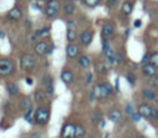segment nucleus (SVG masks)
Wrapping results in <instances>:
<instances>
[{
	"label": "nucleus",
	"instance_id": "obj_12",
	"mask_svg": "<svg viewBox=\"0 0 158 138\" xmlns=\"http://www.w3.org/2000/svg\"><path fill=\"white\" fill-rule=\"evenodd\" d=\"M121 117H122V113H121V111L117 110V108H114V110H111V111L109 112V120H110L111 122H114V123H117V122L121 120Z\"/></svg>",
	"mask_w": 158,
	"mask_h": 138
},
{
	"label": "nucleus",
	"instance_id": "obj_13",
	"mask_svg": "<svg viewBox=\"0 0 158 138\" xmlns=\"http://www.w3.org/2000/svg\"><path fill=\"white\" fill-rule=\"evenodd\" d=\"M7 16L11 18V20H20V18H22V11H21V9H19V7H12L10 11H9V14H7Z\"/></svg>",
	"mask_w": 158,
	"mask_h": 138
},
{
	"label": "nucleus",
	"instance_id": "obj_19",
	"mask_svg": "<svg viewBox=\"0 0 158 138\" xmlns=\"http://www.w3.org/2000/svg\"><path fill=\"white\" fill-rule=\"evenodd\" d=\"M21 106H22V108H23L26 112L30 111V110H32V104H31L30 99H27V97H23V99L21 100Z\"/></svg>",
	"mask_w": 158,
	"mask_h": 138
},
{
	"label": "nucleus",
	"instance_id": "obj_44",
	"mask_svg": "<svg viewBox=\"0 0 158 138\" xmlns=\"http://www.w3.org/2000/svg\"><path fill=\"white\" fill-rule=\"evenodd\" d=\"M100 126H101V127H104V126H105V122H104V121H101V122H100Z\"/></svg>",
	"mask_w": 158,
	"mask_h": 138
},
{
	"label": "nucleus",
	"instance_id": "obj_23",
	"mask_svg": "<svg viewBox=\"0 0 158 138\" xmlns=\"http://www.w3.org/2000/svg\"><path fill=\"white\" fill-rule=\"evenodd\" d=\"M75 38H77L75 30L74 28H68V31H67V39H68V42H73Z\"/></svg>",
	"mask_w": 158,
	"mask_h": 138
},
{
	"label": "nucleus",
	"instance_id": "obj_4",
	"mask_svg": "<svg viewBox=\"0 0 158 138\" xmlns=\"http://www.w3.org/2000/svg\"><path fill=\"white\" fill-rule=\"evenodd\" d=\"M35 67V58L31 54H23L21 57V68L23 70H31Z\"/></svg>",
	"mask_w": 158,
	"mask_h": 138
},
{
	"label": "nucleus",
	"instance_id": "obj_28",
	"mask_svg": "<svg viewBox=\"0 0 158 138\" xmlns=\"http://www.w3.org/2000/svg\"><path fill=\"white\" fill-rule=\"evenodd\" d=\"M84 1V4L86 5V6H89V7H95L96 5H99V2H100V0H83Z\"/></svg>",
	"mask_w": 158,
	"mask_h": 138
},
{
	"label": "nucleus",
	"instance_id": "obj_22",
	"mask_svg": "<svg viewBox=\"0 0 158 138\" xmlns=\"http://www.w3.org/2000/svg\"><path fill=\"white\" fill-rule=\"evenodd\" d=\"M79 64H80L83 68H89V65H90V59H89V57H86V55L79 57Z\"/></svg>",
	"mask_w": 158,
	"mask_h": 138
},
{
	"label": "nucleus",
	"instance_id": "obj_2",
	"mask_svg": "<svg viewBox=\"0 0 158 138\" xmlns=\"http://www.w3.org/2000/svg\"><path fill=\"white\" fill-rule=\"evenodd\" d=\"M59 6L60 5H59L58 0H49L47 2V5H46V9H44L46 15L48 17H54L58 14V11H59Z\"/></svg>",
	"mask_w": 158,
	"mask_h": 138
},
{
	"label": "nucleus",
	"instance_id": "obj_21",
	"mask_svg": "<svg viewBox=\"0 0 158 138\" xmlns=\"http://www.w3.org/2000/svg\"><path fill=\"white\" fill-rule=\"evenodd\" d=\"M90 117H91V121L93 122H101L102 120V115H101V112L100 111H93L91 113H90Z\"/></svg>",
	"mask_w": 158,
	"mask_h": 138
},
{
	"label": "nucleus",
	"instance_id": "obj_41",
	"mask_svg": "<svg viewBox=\"0 0 158 138\" xmlns=\"http://www.w3.org/2000/svg\"><path fill=\"white\" fill-rule=\"evenodd\" d=\"M116 2H117V0H107V5H110V6L115 5Z\"/></svg>",
	"mask_w": 158,
	"mask_h": 138
},
{
	"label": "nucleus",
	"instance_id": "obj_8",
	"mask_svg": "<svg viewBox=\"0 0 158 138\" xmlns=\"http://www.w3.org/2000/svg\"><path fill=\"white\" fill-rule=\"evenodd\" d=\"M143 73L147 75V76H156L157 73H158V68L156 65H153L152 63H148L146 65H143Z\"/></svg>",
	"mask_w": 158,
	"mask_h": 138
},
{
	"label": "nucleus",
	"instance_id": "obj_24",
	"mask_svg": "<svg viewBox=\"0 0 158 138\" xmlns=\"http://www.w3.org/2000/svg\"><path fill=\"white\" fill-rule=\"evenodd\" d=\"M74 10H75V6H74L72 2H67V4L64 5V11H65V14L72 15V14L74 12Z\"/></svg>",
	"mask_w": 158,
	"mask_h": 138
},
{
	"label": "nucleus",
	"instance_id": "obj_6",
	"mask_svg": "<svg viewBox=\"0 0 158 138\" xmlns=\"http://www.w3.org/2000/svg\"><path fill=\"white\" fill-rule=\"evenodd\" d=\"M62 137L63 138H74L75 137V126L72 123L64 124L62 129Z\"/></svg>",
	"mask_w": 158,
	"mask_h": 138
},
{
	"label": "nucleus",
	"instance_id": "obj_42",
	"mask_svg": "<svg viewBox=\"0 0 158 138\" xmlns=\"http://www.w3.org/2000/svg\"><path fill=\"white\" fill-rule=\"evenodd\" d=\"M26 83H27V84H30V85H31V84H32V83H33V81H32V79H31V78H28V76H27V78H26Z\"/></svg>",
	"mask_w": 158,
	"mask_h": 138
},
{
	"label": "nucleus",
	"instance_id": "obj_43",
	"mask_svg": "<svg viewBox=\"0 0 158 138\" xmlns=\"http://www.w3.org/2000/svg\"><path fill=\"white\" fill-rule=\"evenodd\" d=\"M154 101H156V102H157V104H158V92H157V94H156V99H154Z\"/></svg>",
	"mask_w": 158,
	"mask_h": 138
},
{
	"label": "nucleus",
	"instance_id": "obj_32",
	"mask_svg": "<svg viewBox=\"0 0 158 138\" xmlns=\"http://www.w3.org/2000/svg\"><path fill=\"white\" fill-rule=\"evenodd\" d=\"M131 117H132V120H133V121H136V122H137V121H139V120H141V117H142V116H141L138 112H133V113L131 115Z\"/></svg>",
	"mask_w": 158,
	"mask_h": 138
},
{
	"label": "nucleus",
	"instance_id": "obj_18",
	"mask_svg": "<svg viewBox=\"0 0 158 138\" xmlns=\"http://www.w3.org/2000/svg\"><path fill=\"white\" fill-rule=\"evenodd\" d=\"M142 95H143L147 100H154V99H156V92H154L152 89H149V87L143 89V90H142Z\"/></svg>",
	"mask_w": 158,
	"mask_h": 138
},
{
	"label": "nucleus",
	"instance_id": "obj_1",
	"mask_svg": "<svg viewBox=\"0 0 158 138\" xmlns=\"http://www.w3.org/2000/svg\"><path fill=\"white\" fill-rule=\"evenodd\" d=\"M35 122L38 123V124H44L48 122L49 120V111L47 107H38L36 111H35Z\"/></svg>",
	"mask_w": 158,
	"mask_h": 138
},
{
	"label": "nucleus",
	"instance_id": "obj_26",
	"mask_svg": "<svg viewBox=\"0 0 158 138\" xmlns=\"http://www.w3.org/2000/svg\"><path fill=\"white\" fill-rule=\"evenodd\" d=\"M44 97H46V95H44V92H43L42 90H37V91L35 92V100H36V101H43Z\"/></svg>",
	"mask_w": 158,
	"mask_h": 138
},
{
	"label": "nucleus",
	"instance_id": "obj_20",
	"mask_svg": "<svg viewBox=\"0 0 158 138\" xmlns=\"http://www.w3.org/2000/svg\"><path fill=\"white\" fill-rule=\"evenodd\" d=\"M6 90H7V92H9L10 95H16V94H17V91H19V87H17V85H16V84L10 83V84H7V85H6Z\"/></svg>",
	"mask_w": 158,
	"mask_h": 138
},
{
	"label": "nucleus",
	"instance_id": "obj_30",
	"mask_svg": "<svg viewBox=\"0 0 158 138\" xmlns=\"http://www.w3.org/2000/svg\"><path fill=\"white\" fill-rule=\"evenodd\" d=\"M126 79H127V81H128L131 85H133L135 81H136V76H135L133 74H131V73H128V74L126 75Z\"/></svg>",
	"mask_w": 158,
	"mask_h": 138
},
{
	"label": "nucleus",
	"instance_id": "obj_34",
	"mask_svg": "<svg viewBox=\"0 0 158 138\" xmlns=\"http://www.w3.org/2000/svg\"><path fill=\"white\" fill-rule=\"evenodd\" d=\"M47 32H49V27H44L43 30H40V31H37V32H36V34H37V36H41V34H43V33H47Z\"/></svg>",
	"mask_w": 158,
	"mask_h": 138
},
{
	"label": "nucleus",
	"instance_id": "obj_35",
	"mask_svg": "<svg viewBox=\"0 0 158 138\" xmlns=\"http://www.w3.org/2000/svg\"><path fill=\"white\" fill-rule=\"evenodd\" d=\"M122 60H123V54H122L121 52H117V53H116V62L121 63Z\"/></svg>",
	"mask_w": 158,
	"mask_h": 138
},
{
	"label": "nucleus",
	"instance_id": "obj_15",
	"mask_svg": "<svg viewBox=\"0 0 158 138\" xmlns=\"http://www.w3.org/2000/svg\"><path fill=\"white\" fill-rule=\"evenodd\" d=\"M112 33H114V26H112V23H110V22L105 23L102 26V36L104 37H110Z\"/></svg>",
	"mask_w": 158,
	"mask_h": 138
},
{
	"label": "nucleus",
	"instance_id": "obj_14",
	"mask_svg": "<svg viewBox=\"0 0 158 138\" xmlns=\"http://www.w3.org/2000/svg\"><path fill=\"white\" fill-rule=\"evenodd\" d=\"M60 79H62V81L64 83V84H70L73 80H74V75H73V73L70 71V70H64V71H62V74H60Z\"/></svg>",
	"mask_w": 158,
	"mask_h": 138
},
{
	"label": "nucleus",
	"instance_id": "obj_16",
	"mask_svg": "<svg viewBox=\"0 0 158 138\" xmlns=\"http://www.w3.org/2000/svg\"><path fill=\"white\" fill-rule=\"evenodd\" d=\"M102 52H104V54H105V57H106V59L109 62H116V53L110 47L106 48V49H104Z\"/></svg>",
	"mask_w": 158,
	"mask_h": 138
},
{
	"label": "nucleus",
	"instance_id": "obj_5",
	"mask_svg": "<svg viewBox=\"0 0 158 138\" xmlns=\"http://www.w3.org/2000/svg\"><path fill=\"white\" fill-rule=\"evenodd\" d=\"M152 111H153V107L149 106L148 104H141L137 108V112L142 116V117H146V118H151L152 116Z\"/></svg>",
	"mask_w": 158,
	"mask_h": 138
},
{
	"label": "nucleus",
	"instance_id": "obj_11",
	"mask_svg": "<svg viewBox=\"0 0 158 138\" xmlns=\"http://www.w3.org/2000/svg\"><path fill=\"white\" fill-rule=\"evenodd\" d=\"M100 92H101V99L109 96V95L112 92V86H111V84H109V83H102V84H100Z\"/></svg>",
	"mask_w": 158,
	"mask_h": 138
},
{
	"label": "nucleus",
	"instance_id": "obj_39",
	"mask_svg": "<svg viewBox=\"0 0 158 138\" xmlns=\"http://www.w3.org/2000/svg\"><path fill=\"white\" fill-rule=\"evenodd\" d=\"M30 138H42V136H41L40 133H37V132H35V133H32V134L30 136Z\"/></svg>",
	"mask_w": 158,
	"mask_h": 138
},
{
	"label": "nucleus",
	"instance_id": "obj_9",
	"mask_svg": "<svg viewBox=\"0 0 158 138\" xmlns=\"http://www.w3.org/2000/svg\"><path fill=\"white\" fill-rule=\"evenodd\" d=\"M79 39L85 46L90 44L91 43V39H93V32L91 31H84V32H81L80 36H79Z\"/></svg>",
	"mask_w": 158,
	"mask_h": 138
},
{
	"label": "nucleus",
	"instance_id": "obj_37",
	"mask_svg": "<svg viewBox=\"0 0 158 138\" xmlns=\"http://www.w3.org/2000/svg\"><path fill=\"white\" fill-rule=\"evenodd\" d=\"M126 112H127V113H130V115H132V113H133V108H132V106H131L130 104L126 106Z\"/></svg>",
	"mask_w": 158,
	"mask_h": 138
},
{
	"label": "nucleus",
	"instance_id": "obj_38",
	"mask_svg": "<svg viewBox=\"0 0 158 138\" xmlns=\"http://www.w3.org/2000/svg\"><path fill=\"white\" fill-rule=\"evenodd\" d=\"M141 25H142V22H141V20H136V21L133 22V26H135L136 28H138V27H141Z\"/></svg>",
	"mask_w": 158,
	"mask_h": 138
},
{
	"label": "nucleus",
	"instance_id": "obj_46",
	"mask_svg": "<svg viewBox=\"0 0 158 138\" xmlns=\"http://www.w3.org/2000/svg\"><path fill=\"white\" fill-rule=\"evenodd\" d=\"M67 1H69V2H72V1H73V0H67Z\"/></svg>",
	"mask_w": 158,
	"mask_h": 138
},
{
	"label": "nucleus",
	"instance_id": "obj_17",
	"mask_svg": "<svg viewBox=\"0 0 158 138\" xmlns=\"http://www.w3.org/2000/svg\"><path fill=\"white\" fill-rule=\"evenodd\" d=\"M132 9H133V5H132L130 1H125V2L122 4V6H121V11H122V14H125V15H130V14L132 12Z\"/></svg>",
	"mask_w": 158,
	"mask_h": 138
},
{
	"label": "nucleus",
	"instance_id": "obj_29",
	"mask_svg": "<svg viewBox=\"0 0 158 138\" xmlns=\"http://www.w3.org/2000/svg\"><path fill=\"white\" fill-rule=\"evenodd\" d=\"M151 63L158 68V52H154L151 54Z\"/></svg>",
	"mask_w": 158,
	"mask_h": 138
},
{
	"label": "nucleus",
	"instance_id": "obj_10",
	"mask_svg": "<svg viewBox=\"0 0 158 138\" xmlns=\"http://www.w3.org/2000/svg\"><path fill=\"white\" fill-rule=\"evenodd\" d=\"M78 53H79V48H78V46L72 44V43L67 46V48H65V54H67L69 58H75V57L78 55Z\"/></svg>",
	"mask_w": 158,
	"mask_h": 138
},
{
	"label": "nucleus",
	"instance_id": "obj_45",
	"mask_svg": "<svg viewBox=\"0 0 158 138\" xmlns=\"http://www.w3.org/2000/svg\"><path fill=\"white\" fill-rule=\"evenodd\" d=\"M138 138H146V137H143V136H139V137H138Z\"/></svg>",
	"mask_w": 158,
	"mask_h": 138
},
{
	"label": "nucleus",
	"instance_id": "obj_27",
	"mask_svg": "<svg viewBox=\"0 0 158 138\" xmlns=\"http://www.w3.org/2000/svg\"><path fill=\"white\" fill-rule=\"evenodd\" d=\"M148 85L149 86H153V87H157L158 86V76H151L148 79Z\"/></svg>",
	"mask_w": 158,
	"mask_h": 138
},
{
	"label": "nucleus",
	"instance_id": "obj_31",
	"mask_svg": "<svg viewBox=\"0 0 158 138\" xmlns=\"http://www.w3.org/2000/svg\"><path fill=\"white\" fill-rule=\"evenodd\" d=\"M25 120L27 121V122H32V110H30V111H27L26 113H25Z\"/></svg>",
	"mask_w": 158,
	"mask_h": 138
},
{
	"label": "nucleus",
	"instance_id": "obj_7",
	"mask_svg": "<svg viewBox=\"0 0 158 138\" xmlns=\"http://www.w3.org/2000/svg\"><path fill=\"white\" fill-rule=\"evenodd\" d=\"M48 51H49V49H48V44H47L46 42H43V41L37 42L36 46H35V52H36L38 55H43V54H46Z\"/></svg>",
	"mask_w": 158,
	"mask_h": 138
},
{
	"label": "nucleus",
	"instance_id": "obj_40",
	"mask_svg": "<svg viewBox=\"0 0 158 138\" xmlns=\"http://www.w3.org/2000/svg\"><path fill=\"white\" fill-rule=\"evenodd\" d=\"M91 78H93V75H91V73H89V74H86V83H88V84H90V83H91Z\"/></svg>",
	"mask_w": 158,
	"mask_h": 138
},
{
	"label": "nucleus",
	"instance_id": "obj_3",
	"mask_svg": "<svg viewBox=\"0 0 158 138\" xmlns=\"http://www.w3.org/2000/svg\"><path fill=\"white\" fill-rule=\"evenodd\" d=\"M14 62L11 59H0V75H9L14 71Z\"/></svg>",
	"mask_w": 158,
	"mask_h": 138
},
{
	"label": "nucleus",
	"instance_id": "obj_33",
	"mask_svg": "<svg viewBox=\"0 0 158 138\" xmlns=\"http://www.w3.org/2000/svg\"><path fill=\"white\" fill-rule=\"evenodd\" d=\"M152 120H157L158 118V108L153 107V111H152V116H151Z\"/></svg>",
	"mask_w": 158,
	"mask_h": 138
},
{
	"label": "nucleus",
	"instance_id": "obj_36",
	"mask_svg": "<svg viewBox=\"0 0 158 138\" xmlns=\"http://www.w3.org/2000/svg\"><path fill=\"white\" fill-rule=\"evenodd\" d=\"M98 71H100V73H104V71H106V69H105V65H104L102 63H99V64H98Z\"/></svg>",
	"mask_w": 158,
	"mask_h": 138
},
{
	"label": "nucleus",
	"instance_id": "obj_25",
	"mask_svg": "<svg viewBox=\"0 0 158 138\" xmlns=\"http://www.w3.org/2000/svg\"><path fill=\"white\" fill-rule=\"evenodd\" d=\"M85 134V129L83 126H75V137L77 138H80Z\"/></svg>",
	"mask_w": 158,
	"mask_h": 138
}]
</instances>
